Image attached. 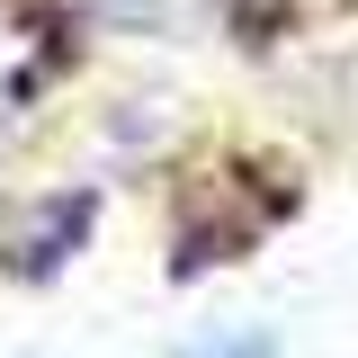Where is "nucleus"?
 Segmentation results:
<instances>
[{"instance_id":"f257e3e1","label":"nucleus","mask_w":358,"mask_h":358,"mask_svg":"<svg viewBox=\"0 0 358 358\" xmlns=\"http://www.w3.org/2000/svg\"><path fill=\"white\" fill-rule=\"evenodd\" d=\"M350 0H233V18L242 27H260V36H278V27H313V18H341Z\"/></svg>"},{"instance_id":"f03ea898","label":"nucleus","mask_w":358,"mask_h":358,"mask_svg":"<svg viewBox=\"0 0 358 358\" xmlns=\"http://www.w3.org/2000/svg\"><path fill=\"white\" fill-rule=\"evenodd\" d=\"M179 358H278V341L268 331H224V341H197V350H179Z\"/></svg>"}]
</instances>
